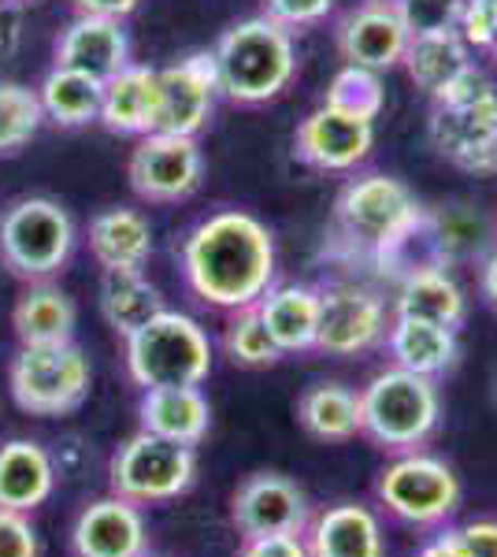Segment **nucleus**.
Here are the masks:
<instances>
[{
  "instance_id": "obj_1",
  "label": "nucleus",
  "mask_w": 497,
  "mask_h": 557,
  "mask_svg": "<svg viewBox=\"0 0 497 557\" xmlns=\"http://www.w3.org/2000/svg\"><path fill=\"white\" fill-rule=\"evenodd\" d=\"M178 272L186 290L208 309H249L275 286V235L246 209L208 212L178 246Z\"/></svg>"
},
{
  "instance_id": "obj_2",
  "label": "nucleus",
  "mask_w": 497,
  "mask_h": 557,
  "mask_svg": "<svg viewBox=\"0 0 497 557\" xmlns=\"http://www.w3.org/2000/svg\"><path fill=\"white\" fill-rule=\"evenodd\" d=\"M423 205L401 178L386 172H352L334 197L327 253L346 264H378L397 238L420 220Z\"/></svg>"
},
{
  "instance_id": "obj_3",
  "label": "nucleus",
  "mask_w": 497,
  "mask_h": 557,
  "mask_svg": "<svg viewBox=\"0 0 497 557\" xmlns=\"http://www.w3.org/2000/svg\"><path fill=\"white\" fill-rule=\"evenodd\" d=\"M220 97L241 108L271 104L294 86L297 78V45L294 34L275 20L246 15L220 34L212 49Z\"/></svg>"
},
{
  "instance_id": "obj_4",
  "label": "nucleus",
  "mask_w": 497,
  "mask_h": 557,
  "mask_svg": "<svg viewBox=\"0 0 497 557\" xmlns=\"http://www.w3.org/2000/svg\"><path fill=\"white\" fill-rule=\"evenodd\" d=\"M427 138L446 164L468 175H497V83L472 67L431 101Z\"/></svg>"
},
{
  "instance_id": "obj_5",
  "label": "nucleus",
  "mask_w": 497,
  "mask_h": 557,
  "mask_svg": "<svg viewBox=\"0 0 497 557\" xmlns=\"http://www.w3.org/2000/svg\"><path fill=\"white\" fill-rule=\"evenodd\" d=\"M442 424L438 380L383 368L360 386V435L386 454L423 450Z\"/></svg>"
},
{
  "instance_id": "obj_6",
  "label": "nucleus",
  "mask_w": 497,
  "mask_h": 557,
  "mask_svg": "<svg viewBox=\"0 0 497 557\" xmlns=\"http://www.w3.org/2000/svg\"><path fill=\"white\" fill-rule=\"evenodd\" d=\"M126 375L134 386H201L212 375L215 349L189 312L164 309L131 338H123Z\"/></svg>"
},
{
  "instance_id": "obj_7",
  "label": "nucleus",
  "mask_w": 497,
  "mask_h": 557,
  "mask_svg": "<svg viewBox=\"0 0 497 557\" xmlns=\"http://www.w3.org/2000/svg\"><path fill=\"white\" fill-rule=\"evenodd\" d=\"M75 242L78 227L57 197L26 194L0 209V264L23 283L60 275Z\"/></svg>"
},
{
  "instance_id": "obj_8",
  "label": "nucleus",
  "mask_w": 497,
  "mask_h": 557,
  "mask_svg": "<svg viewBox=\"0 0 497 557\" xmlns=\"http://www.w3.org/2000/svg\"><path fill=\"white\" fill-rule=\"evenodd\" d=\"M94 364L78 343L20 346L8 364L12 401L30 417H67L89 398Z\"/></svg>"
},
{
  "instance_id": "obj_9",
  "label": "nucleus",
  "mask_w": 497,
  "mask_h": 557,
  "mask_svg": "<svg viewBox=\"0 0 497 557\" xmlns=\"http://www.w3.org/2000/svg\"><path fill=\"white\" fill-rule=\"evenodd\" d=\"M375 498L394 520L412 528H446L457 517L464 487L453 465L435 454L409 450L394 454V461L378 472Z\"/></svg>"
},
{
  "instance_id": "obj_10",
  "label": "nucleus",
  "mask_w": 497,
  "mask_h": 557,
  "mask_svg": "<svg viewBox=\"0 0 497 557\" xmlns=\"http://www.w3.org/2000/svg\"><path fill=\"white\" fill-rule=\"evenodd\" d=\"M197 483V446L134 431L108 461V487L134 506H164Z\"/></svg>"
},
{
  "instance_id": "obj_11",
  "label": "nucleus",
  "mask_w": 497,
  "mask_h": 557,
  "mask_svg": "<svg viewBox=\"0 0 497 557\" xmlns=\"http://www.w3.org/2000/svg\"><path fill=\"white\" fill-rule=\"evenodd\" d=\"M126 178L146 205L189 201L204 183L201 141L186 138V134H141L126 160Z\"/></svg>"
},
{
  "instance_id": "obj_12",
  "label": "nucleus",
  "mask_w": 497,
  "mask_h": 557,
  "mask_svg": "<svg viewBox=\"0 0 497 557\" xmlns=\"http://www.w3.org/2000/svg\"><path fill=\"white\" fill-rule=\"evenodd\" d=\"M390 312L386 298L375 286L364 283H338L320 286V335H315V354L327 357H360L368 349L386 343L390 331Z\"/></svg>"
},
{
  "instance_id": "obj_13",
  "label": "nucleus",
  "mask_w": 497,
  "mask_h": 557,
  "mask_svg": "<svg viewBox=\"0 0 497 557\" xmlns=\"http://www.w3.org/2000/svg\"><path fill=\"white\" fill-rule=\"evenodd\" d=\"M215 101H220V78H215L212 49L186 52L175 64L157 67V123L152 131L197 138L212 123Z\"/></svg>"
},
{
  "instance_id": "obj_14",
  "label": "nucleus",
  "mask_w": 497,
  "mask_h": 557,
  "mask_svg": "<svg viewBox=\"0 0 497 557\" xmlns=\"http://www.w3.org/2000/svg\"><path fill=\"white\" fill-rule=\"evenodd\" d=\"M309 520V494L283 472H252L231 494V524L241 539L301 535Z\"/></svg>"
},
{
  "instance_id": "obj_15",
  "label": "nucleus",
  "mask_w": 497,
  "mask_h": 557,
  "mask_svg": "<svg viewBox=\"0 0 497 557\" xmlns=\"http://www.w3.org/2000/svg\"><path fill=\"white\" fill-rule=\"evenodd\" d=\"M375 149V123L320 104L297 123L294 157L323 175H352Z\"/></svg>"
},
{
  "instance_id": "obj_16",
  "label": "nucleus",
  "mask_w": 497,
  "mask_h": 557,
  "mask_svg": "<svg viewBox=\"0 0 497 557\" xmlns=\"http://www.w3.org/2000/svg\"><path fill=\"white\" fill-rule=\"evenodd\" d=\"M423 246L431 268H479L497 249V227L479 205L446 201L423 209Z\"/></svg>"
},
{
  "instance_id": "obj_17",
  "label": "nucleus",
  "mask_w": 497,
  "mask_h": 557,
  "mask_svg": "<svg viewBox=\"0 0 497 557\" xmlns=\"http://www.w3.org/2000/svg\"><path fill=\"white\" fill-rule=\"evenodd\" d=\"M334 45L346 64L372 67L383 75V71L401 67L409 30H405L394 0H364L334 23Z\"/></svg>"
},
{
  "instance_id": "obj_18",
  "label": "nucleus",
  "mask_w": 497,
  "mask_h": 557,
  "mask_svg": "<svg viewBox=\"0 0 497 557\" xmlns=\"http://www.w3.org/2000/svg\"><path fill=\"white\" fill-rule=\"evenodd\" d=\"M71 554L75 557H146L149 554V524L141 506L104 494V498L83 506L71 524Z\"/></svg>"
},
{
  "instance_id": "obj_19",
  "label": "nucleus",
  "mask_w": 497,
  "mask_h": 557,
  "mask_svg": "<svg viewBox=\"0 0 497 557\" xmlns=\"http://www.w3.org/2000/svg\"><path fill=\"white\" fill-rule=\"evenodd\" d=\"M131 60V34L123 20H104V15H75L52 41V67H71L83 75L108 83L120 75Z\"/></svg>"
},
{
  "instance_id": "obj_20",
  "label": "nucleus",
  "mask_w": 497,
  "mask_h": 557,
  "mask_svg": "<svg viewBox=\"0 0 497 557\" xmlns=\"http://www.w3.org/2000/svg\"><path fill=\"white\" fill-rule=\"evenodd\" d=\"M309 557H386L383 520L364 502H334L301 532Z\"/></svg>"
},
{
  "instance_id": "obj_21",
  "label": "nucleus",
  "mask_w": 497,
  "mask_h": 557,
  "mask_svg": "<svg viewBox=\"0 0 497 557\" xmlns=\"http://www.w3.org/2000/svg\"><path fill=\"white\" fill-rule=\"evenodd\" d=\"M138 428L183 446H201L212 431V406L201 386H152L138 398Z\"/></svg>"
},
{
  "instance_id": "obj_22",
  "label": "nucleus",
  "mask_w": 497,
  "mask_h": 557,
  "mask_svg": "<svg viewBox=\"0 0 497 557\" xmlns=\"http://www.w3.org/2000/svg\"><path fill=\"white\" fill-rule=\"evenodd\" d=\"M86 242L101 272H146L152 257V223L146 212L115 205L89 220Z\"/></svg>"
},
{
  "instance_id": "obj_23",
  "label": "nucleus",
  "mask_w": 497,
  "mask_h": 557,
  "mask_svg": "<svg viewBox=\"0 0 497 557\" xmlns=\"http://www.w3.org/2000/svg\"><path fill=\"white\" fill-rule=\"evenodd\" d=\"M257 312L264 320L268 335L290 354H312L315 335H320V286L309 283H275L264 298L257 301Z\"/></svg>"
},
{
  "instance_id": "obj_24",
  "label": "nucleus",
  "mask_w": 497,
  "mask_h": 557,
  "mask_svg": "<svg viewBox=\"0 0 497 557\" xmlns=\"http://www.w3.org/2000/svg\"><path fill=\"white\" fill-rule=\"evenodd\" d=\"M57 491V461L34 438H8L0 446V509L34 513Z\"/></svg>"
},
{
  "instance_id": "obj_25",
  "label": "nucleus",
  "mask_w": 497,
  "mask_h": 557,
  "mask_svg": "<svg viewBox=\"0 0 497 557\" xmlns=\"http://www.w3.org/2000/svg\"><path fill=\"white\" fill-rule=\"evenodd\" d=\"M78 327V305L63 286L52 278L45 283H26L12 309V331L20 338V346H60L75 343Z\"/></svg>"
},
{
  "instance_id": "obj_26",
  "label": "nucleus",
  "mask_w": 497,
  "mask_h": 557,
  "mask_svg": "<svg viewBox=\"0 0 497 557\" xmlns=\"http://www.w3.org/2000/svg\"><path fill=\"white\" fill-rule=\"evenodd\" d=\"M386 354L397 368L415 375H446L449 368L460 361V338L457 327L431 320H412V317H394L390 331H386Z\"/></svg>"
},
{
  "instance_id": "obj_27",
  "label": "nucleus",
  "mask_w": 497,
  "mask_h": 557,
  "mask_svg": "<svg viewBox=\"0 0 497 557\" xmlns=\"http://www.w3.org/2000/svg\"><path fill=\"white\" fill-rule=\"evenodd\" d=\"M97 123L108 134H123V138L152 134V123H157V67L126 64L120 75L108 78L101 89Z\"/></svg>"
},
{
  "instance_id": "obj_28",
  "label": "nucleus",
  "mask_w": 497,
  "mask_h": 557,
  "mask_svg": "<svg viewBox=\"0 0 497 557\" xmlns=\"http://www.w3.org/2000/svg\"><path fill=\"white\" fill-rule=\"evenodd\" d=\"M394 317H412V320L460 327L468 317V301L453 272H446V268H420V272L397 278Z\"/></svg>"
},
{
  "instance_id": "obj_29",
  "label": "nucleus",
  "mask_w": 497,
  "mask_h": 557,
  "mask_svg": "<svg viewBox=\"0 0 497 557\" xmlns=\"http://www.w3.org/2000/svg\"><path fill=\"white\" fill-rule=\"evenodd\" d=\"M401 67L412 78V86L423 89L435 101L442 89H449L460 75H468L475 67V60L457 30H442V34H415V38H409Z\"/></svg>"
},
{
  "instance_id": "obj_30",
  "label": "nucleus",
  "mask_w": 497,
  "mask_h": 557,
  "mask_svg": "<svg viewBox=\"0 0 497 557\" xmlns=\"http://www.w3.org/2000/svg\"><path fill=\"white\" fill-rule=\"evenodd\" d=\"M97 305H101V317L115 338H131L157 312L167 309L160 286L149 283L146 272H101Z\"/></svg>"
},
{
  "instance_id": "obj_31",
  "label": "nucleus",
  "mask_w": 497,
  "mask_h": 557,
  "mask_svg": "<svg viewBox=\"0 0 497 557\" xmlns=\"http://www.w3.org/2000/svg\"><path fill=\"white\" fill-rule=\"evenodd\" d=\"M297 424L315 443H349L360 435V391L346 383H312L297 398Z\"/></svg>"
},
{
  "instance_id": "obj_32",
  "label": "nucleus",
  "mask_w": 497,
  "mask_h": 557,
  "mask_svg": "<svg viewBox=\"0 0 497 557\" xmlns=\"http://www.w3.org/2000/svg\"><path fill=\"white\" fill-rule=\"evenodd\" d=\"M101 89L104 83L83 75V71L52 67L38 86L45 120L57 123L63 131L89 127V123H97V115H101Z\"/></svg>"
},
{
  "instance_id": "obj_33",
  "label": "nucleus",
  "mask_w": 497,
  "mask_h": 557,
  "mask_svg": "<svg viewBox=\"0 0 497 557\" xmlns=\"http://www.w3.org/2000/svg\"><path fill=\"white\" fill-rule=\"evenodd\" d=\"M41 123L45 112L38 89L15 78H0V160L20 157L38 138Z\"/></svg>"
},
{
  "instance_id": "obj_34",
  "label": "nucleus",
  "mask_w": 497,
  "mask_h": 557,
  "mask_svg": "<svg viewBox=\"0 0 497 557\" xmlns=\"http://www.w3.org/2000/svg\"><path fill=\"white\" fill-rule=\"evenodd\" d=\"M223 354H227V361L234 368H249V372L283 361V349H278L275 338L268 335L257 305L231 312L227 327H223Z\"/></svg>"
},
{
  "instance_id": "obj_35",
  "label": "nucleus",
  "mask_w": 497,
  "mask_h": 557,
  "mask_svg": "<svg viewBox=\"0 0 497 557\" xmlns=\"http://www.w3.org/2000/svg\"><path fill=\"white\" fill-rule=\"evenodd\" d=\"M323 104L338 108V112H349V115H360V120H378L386 108V89H383V75L372 67H357V64H346L334 71L331 86H327V97Z\"/></svg>"
},
{
  "instance_id": "obj_36",
  "label": "nucleus",
  "mask_w": 497,
  "mask_h": 557,
  "mask_svg": "<svg viewBox=\"0 0 497 557\" xmlns=\"http://www.w3.org/2000/svg\"><path fill=\"white\" fill-rule=\"evenodd\" d=\"M468 0H394L397 15H401L409 38L415 34H442L457 30L460 12H464Z\"/></svg>"
},
{
  "instance_id": "obj_37",
  "label": "nucleus",
  "mask_w": 497,
  "mask_h": 557,
  "mask_svg": "<svg viewBox=\"0 0 497 557\" xmlns=\"http://www.w3.org/2000/svg\"><path fill=\"white\" fill-rule=\"evenodd\" d=\"M334 4H338V0H264V15L294 34V30H309V26L327 23Z\"/></svg>"
},
{
  "instance_id": "obj_38",
  "label": "nucleus",
  "mask_w": 497,
  "mask_h": 557,
  "mask_svg": "<svg viewBox=\"0 0 497 557\" xmlns=\"http://www.w3.org/2000/svg\"><path fill=\"white\" fill-rule=\"evenodd\" d=\"M0 557H41V535L30 513L0 509Z\"/></svg>"
},
{
  "instance_id": "obj_39",
  "label": "nucleus",
  "mask_w": 497,
  "mask_h": 557,
  "mask_svg": "<svg viewBox=\"0 0 497 557\" xmlns=\"http://www.w3.org/2000/svg\"><path fill=\"white\" fill-rule=\"evenodd\" d=\"M457 34L464 38V45L472 52H479V49L490 52L497 41V12H490L486 4H479V0H468L464 12H460Z\"/></svg>"
},
{
  "instance_id": "obj_40",
  "label": "nucleus",
  "mask_w": 497,
  "mask_h": 557,
  "mask_svg": "<svg viewBox=\"0 0 497 557\" xmlns=\"http://www.w3.org/2000/svg\"><path fill=\"white\" fill-rule=\"evenodd\" d=\"M26 4H15V0H0V64L15 60L23 52L26 41Z\"/></svg>"
},
{
  "instance_id": "obj_41",
  "label": "nucleus",
  "mask_w": 497,
  "mask_h": 557,
  "mask_svg": "<svg viewBox=\"0 0 497 557\" xmlns=\"http://www.w3.org/2000/svg\"><path fill=\"white\" fill-rule=\"evenodd\" d=\"M238 557H309L301 535H260V539H241Z\"/></svg>"
},
{
  "instance_id": "obj_42",
  "label": "nucleus",
  "mask_w": 497,
  "mask_h": 557,
  "mask_svg": "<svg viewBox=\"0 0 497 557\" xmlns=\"http://www.w3.org/2000/svg\"><path fill=\"white\" fill-rule=\"evenodd\" d=\"M464 557H497V520H468L457 524Z\"/></svg>"
},
{
  "instance_id": "obj_43",
  "label": "nucleus",
  "mask_w": 497,
  "mask_h": 557,
  "mask_svg": "<svg viewBox=\"0 0 497 557\" xmlns=\"http://www.w3.org/2000/svg\"><path fill=\"white\" fill-rule=\"evenodd\" d=\"M75 15H104V20H126L138 12L141 0H71Z\"/></svg>"
},
{
  "instance_id": "obj_44",
  "label": "nucleus",
  "mask_w": 497,
  "mask_h": 557,
  "mask_svg": "<svg viewBox=\"0 0 497 557\" xmlns=\"http://www.w3.org/2000/svg\"><path fill=\"white\" fill-rule=\"evenodd\" d=\"M415 557H464V550H460V535L457 528H442V532H435L427 539V543L415 550Z\"/></svg>"
},
{
  "instance_id": "obj_45",
  "label": "nucleus",
  "mask_w": 497,
  "mask_h": 557,
  "mask_svg": "<svg viewBox=\"0 0 497 557\" xmlns=\"http://www.w3.org/2000/svg\"><path fill=\"white\" fill-rule=\"evenodd\" d=\"M479 294H483L486 305L497 312V249L479 264Z\"/></svg>"
},
{
  "instance_id": "obj_46",
  "label": "nucleus",
  "mask_w": 497,
  "mask_h": 557,
  "mask_svg": "<svg viewBox=\"0 0 497 557\" xmlns=\"http://www.w3.org/2000/svg\"><path fill=\"white\" fill-rule=\"evenodd\" d=\"M490 391H494V406H497V364H494V375H490Z\"/></svg>"
},
{
  "instance_id": "obj_47",
  "label": "nucleus",
  "mask_w": 497,
  "mask_h": 557,
  "mask_svg": "<svg viewBox=\"0 0 497 557\" xmlns=\"http://www.w3.org/2000/svg\"><path fill=\"white\" fill-rule=\"evenodd\" d=\"M479 4H486L490 12H497V0H479Z\"/></svg>"
},
{
  "instance_id": "obj_48",
  "label": "nucleus",
  "mask_w": 497,
  "mask_h": 557,
  "mask_svg": "<svg viewBox=\"0 0 497 557\" xmlns=\"http://www.w3.org/2000/svg\"><path fill=\"white\" fill-rule=\"evenodd\" d=\"M490 60H494V71H497V41H494V49H490Z\"/></svg>"
},
{
  "instance_id": "obj_49",
  "label": "nucleus",
  "mask_w": 497,
  "mask_h": 557,
  "mask_svg": "<svg viewBox=\"0 0 497 557\" xmlns=\"http://www.w3.org/2000/svg\"><path fill=\"white\" fill-rule=\"evenodd\" d=\"M15 4H30V0H15Z\"/></svg>"
},
{
  "instance_id": "obj_50",
  "label": "nucleus",
  "mask_w": 497,
  "mask_h": 557,
  "mask_svg": "<svg viewBox=\"0 0 497 557\" xmlns=\"http://www.w3.org/2000/svg\"><path fill=\"white\" fill-rule=\"evenodd\" d=\"M146 557H152V554H146Z\"/></svg>"
}]
</instances>
